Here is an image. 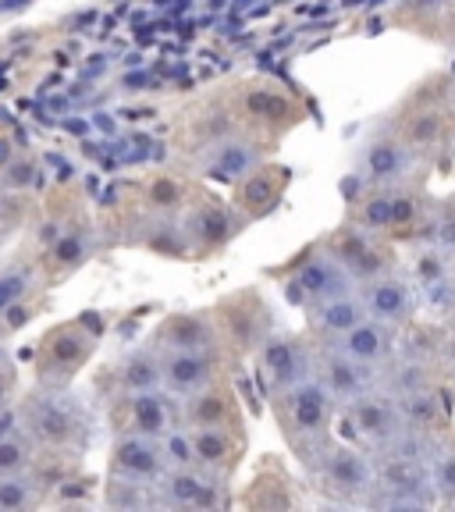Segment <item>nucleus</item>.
Segmentation results:
<instances>
[{
	"label": "nucleus",
	"instance_id": "423d86ee",
	"mask_svg": "<svg viewBox=\"0 0 455 512\" xmlns=\"http://www.w3.org/2000/svg\"><path fill=\"white\" fill-rule=\"evenodd\" d=\"M232 114L239 118L242 128H249L256 136H281V132H288V128H296L303 121V104L278 86L246 82L235 93Z\"/></svg>",
	"mask_w": 455,
	"mask_h": 512
},
{
	"label": "nucleus",
	"instance_id": "aec40b11",
	"mask_svg": "<svg viewBox=\"0 0 455 512\" xmlns=\"http://www.w3.org/2000/svg\"><path fill=\"white\" fill-rule=\"evenodd\" d=\"M157 498L171 509H217L224 505V480L200 466H175L160 477Z\"/></svg>",
	"mask_w": 455,
	"mask_h": 512
},
{
	"label": "nucleus",
	"instance_id": "9d476101",
	"mask_svg": "<svg viewBox=\"0 0 455 512\" xmlns=\"http://www.w3.org/2000/svg\"><path fill=\"white\" fill-rule=\"evenodd\" d=\"M267 160L264 139L249 132V128H224L221 136L207 139L200 153V171L214 182H239L253 168H260Z\"/></svg>",
	"mask_w": 455,
	"mask_h": 512
},
{
	"label": "nucleus",
	"instance_id": "f704fd0d",
	"mask_svg": "<svg viewBox=\"0 0 455 512\" xmlns=\"http://www.w3.org/2000/svg\"><path fill=\"white\" fill-rule=\"evenodd\" d=\"M427 473H431V491L434 498H452L455 495V445H445L427 456Z\"/></svg>",
	"mask_w": 455,
	"mask_h": 512
},
{
	"label": "nucleus",
	"instance_id": "c9c22d12",
	"mask_svg": "<svg viewBox=\"0 0 455 512\" xmlns=\"http://www.w3.org/2000/svg\"><path fill=\"white\" fill-rule=\"evenodd\" d=\"M36 175H40V164H36V157L25 150H18L15 157L8 160V168L0 171V185L8 192H25L36 185Z\"/></svg>",
	"mask_w": 455,
	"mask_h": 512
},
{
	"label": "nucleus",
	"instance_id": "2f4dec72",
	"mask_svg": "<svg viewBox=\"0 0 455 512\" xmlns=\"http://www.w3.org/2000/svg\"><path fill=\"white\" fill-rule=\"evenodd\" d=\"M143 200H146V210H150V214H168V217L182 214V210L192 203L189 200V185H185L182 178H175V175L150 178V182H146V189H143Z\"/></svg>",
	"mask_w": 455,
	"mask_h": 512
},
{
	"label": "nucleus",
	"instance_id": "412c9836",
	"mask_svg": "<svg viewBox=\"0 0 455 512\" xmlns=\"http://www.w3.org/2000/svg\"><path fill=\"white\" fill-rule=\"evenodd\" d=\"M285 189H288V171L285 168H271V164H260L253 168L246 178L235 182V196H232V207L242 214V221H264L278 210V203L285 200Z\"/></svg>",
	"mask_w": 455,
	"mask_h": 512
},
{
	"label": "nucleus",
	"instance_id": "4be33fe9",
	"mask_svg": "<svg viewBox=\"0 0 455 512\" xmlns=\"http://www.w3.org/2000/svg\"><path fill=\"white\" fill-rule=\"evenodd\" d=\"M395 132H399V136L406 139L420 157H427V153H434V150L445 146L448 132H452V111H448L441 100L420 96L406 114H399Z\"/></svg>",
	"mask_w": 455,
	"mask_h": 512
},
{
	"label": "nucleus",
	"instance_id": "b1692460",
	"mask_svg": "<svg viewBox=\"0 0 455 512\" xmlns=\"http://www.w3.org/2000/svg\"><path fill=\"white\" fill-rule=\"evenodd\" d=\"M182 424L185 427H239V402L221 381L207 384L200 392L182 399Z\"/></svg>",
	"mask_w": 455,
	"mask_h": 512
},
{
	"label": "nucleus",
	"instance_id": "0eeeda50",
	"mask_svg": "<svg viewBox=\"0 0 455 512\" xmlns=\"http://www.w3.org/2000/svg\"><path fill=\"white\" fill-rule=\"evenodd\" d=\"M352 224L374 235H409L420 224V196L406 185H370L352 207Z\"/></svg>",
	"mask_w": 455,
	"mask_h": 512
},
{
	"label": "nucleus",
	"instance_id": "f3484780",
	"mask_svg": "<svg viewBox=\"0 0 455 512\" xmlns=\"http://www.w3.org/2000/svg\"><path fill=\"white\" fill-rule=\"evenodd\" d=\"M313 374H317L320 384L331 392L338 409L349 406L356 395L367 392L370 384H377V370L360 360H352L349 352H342L335 342H324L313 349Z\"/></svg>",
	"mask_w": 455,
	"mask_h": 512
},
{
	"label": "nucleus",
	"instance_id": "f8f14e48",
	"mask_svg": "<svg viewBox=\"0 0 455 512\" xmlns=\"http://www.w3.org/2000/svg\"><path fill=\"white\" fill-rule=\"evenodd\" d=\"M324 246H328V253L352 274L356 285H363V281H370V278H377V274L395 271V267H399L395 249L384 242V235L363 232V228H356V224L338 228Z\"/></svg>",
	"mask_w": 455,
	"mask_h": 512
},
{
	"label": "nucleus",
	"instance_id": "2eb2a0df",
	"mask_svg": "<svg viewBox=\"0 0 455 512\" xmlns=\"http://www.w3.org/2000/svg\"><path fill=\"white\" fill-rule=\"evenodd\" d=\"M164 473H168V459L160 452L157 438L118 431V438H114V445H111V459H107V477L153 491Z\"/></svg>",
	"mask_w": 455,
	"mask_h": 512
},
{
	"label": "nucleus",
	"instance_id": "bb28decb",
	"mask_svg": "<svg viewBox=\"0 0 455 512\" xmlns=\"http://www.w3.org/2000/svg\"><path fill=\"white\" fill-rule=\"evenodd\" d=\"M189 431L196 466L221 480L232 477L235 463H239V431H232V427H189Z\"/></svg>",
	"mask_w": 455,
	"mask_h": 512
},
{
	"label": "nucleus",
	"instance_id": "79ce46f5",
	"mask_svg": "<svg viewBox=\"0 0 455 512\" xmlns=\"http://www.w3.org/2000/svg\"><path fill=\"white\" fill-rule=\"evenodd\" d=\"M448 502H452V505H455V495H452V498H448Z\"/></svg>",
	"mask_w": 455,
	"mask_h": 512
},
{
	"label": "nucleus",
	"instance_id": "a211bd4d",
	"mask_svg": "<svg viewBox=\"0 0 455 512\" xmlns=\"http://www.w3.org/2000/svg\"><path fill=\"white\" fill-rule=\"evenodd\" d=\"M420 164V153L399 136V132H384V136L367 139L360 153V178L363 185H406V178Z\"/></svg>",
	"mask_w": 455,
	"mask_h": 512
},
{
	"label": "nucleus",
	"instance_id": "cd10ccee",
	"mask_svg": "<svg viewBox=\"0 0 455 512\" xmlns=\"http://www.w3.org/2000/svg\"><path fill=\"white\" fill-rule=\"evenodd\" d=\"M89 253H93V232H89V224L68 221L64 232L57 235L47 246V253H43V278H50V281L68 278V274H75L86 264Z\"/></svg>",
	"mask_w": 455,
	"mask_h": 512
},
{
	"label": "nucleus",
	"instance_id": "4468645a",
	"mask_svg": "<svg viewBox=\"0 0 455 512\" xmlns=\"http://www.w3.org/2000/svg\"><path fill=\"white\" fill-rule=\"evenodd\" d=\"M356 288H360V299H363V306H367L370 317L388 324V328L399 331L402 324H409V320L416 317L420 285H416L409 274H402L399 267L377 274V278L363 281V285H356Z\"/></svg>",
	"mask_w": 455,
	"mask_h": 512
},
{
	"label": "nucleus",
	"instance_id": "473e14b6",
	"mask_svg": "<svg viewBox=\"0 0 455 512\" xmlns=\"http://www.w3.org/2000/svg\"><path fill=\"white\" fill-rule=\"evenodd\" d=\"M43 502V488L29 473H8L0 477V512H29Z\"/></svg>",
	"mask_w": 455,
	"mask_h": 512
},
{
	"label": "nucleus",
	"instance_id": "c756f323",
	"mask_svg": "<svg viewBox=\"0 0 455 512\" xmlns=\"http://www.w3.org/2000/svg\"><path fill=\"white\" fill-rule=\"evenodd\" d=\"M139 246L150 249L157 256H168V260H185L189 253V242H185V232H182V221L168 214H157V221H150L139 235Z\"/></svg>",
	"mask_w": 455,
	"mask_h": 512
},
{
	"label": "nucleus",
	"instance_id": "a19ab883",
	"mask_svg": "<svg viewBox=\"0 0 455 512\" xmlns=\"http://www.w3.org/2000/svg\"><path fill=\"white\" fill-rule=\"evenodd\" d=\"M438 4H448V0H413V8H438Z\"/></svg>",
	"mask_w": 455,
	"mask_h": 512
},
{
	"label": "nucleus",
	"instance_id": "72a5a7b5",
	"mask_svg": "<svg viewBox=\"0 0 455 512\" xmlns=\"http://www.w3.org/2000/svg\"><path fill=\"white\" fill-rule=\"evenodd\" d=\"M36 281H40V271H36L32 264H25V260L0 267V317H4L15 303L29 299Z\"/></svg>",
	"mask_w": 455,
	"mask_h": 512
},
{
	"label": "nucleus",
	"instance_id": "f03ea898",
	"mask_svg": "<svg viewBox=\"0 0 455 512\" xmlns=\"http://www.w3.org/2000/svg\"><path fill=\"white\" fill-rule=\"evenodd\" d=\"M15 420L40 452L68 456L86 445V413L79 409V402L61 395V388H40L36 395H29L15 409Z\"/></svg>",
	"mask_w": 455,
	"mask_h": 512
},
{
	"label": "nucleus",
	"instance_id": "5701e85b",
	"mask_svg": "<svg viewBox=\"0 0 455 512\" xmlns=\"http://www.w3.org/2000/svg\"><path fill=\"white\" fill-rule=\"evenodd\" d=\"M150 345L160 352L221 349V335H217V320L210 310H185V313H168V317L160 320Z\"/></svg>",
	"mask_w": 455,
	"mask_h": 512
},
{
	"label": "nucleus",
	"instance_id": "7ed1b4c3",
	"mask_svg": "<svg viewBox=\"0 0 455 512\" xmlns=\"http://www.w3.org/2000/svg\"><path fill=\"white\" fill-rule=\"evenodd\" d=\"M100 349V335L86 320H61L43 331L36 345V381L40 388H68Z\"/></svg>",
	"mask_w": 455,
	"mask_h": 512
},
{
	"label": "nucleus",
	"instance_id": "1a4fd4ad",
	"mask_svg": "<svg viewBox=\"0 0 455 512\" xmlns=\"http://www.w3.org/2000/svg\"><path fill=\"white\" fill-rule=\"evenodd\" d=\"M256 367L267 395H278L313 374V345L292 331H267L264 342L256 345Z\"/></svg>",
	"mask_w": 455,
	"mask_h": 512
},
{
	"label": "nucleus",
	"instance_id": "f257e3e1",
	"mask_svg": "<svg viewBox=\"0 0 455 512\" xmlns=\"http://www.w3.org/2000/svg\"><path fill=\"white\" fill-rule=\"evenodd\" d=\"M274 416H278L281 434L288 438V445L299 452H317L320 445H328L331 427H335L338 402L331 399V392L320 384L317 374L303 377L285 392L271 395Z\"/></svg>",
	"mask_w": 455,
	"mask_h": 512
},
{
	"label": "nucleus",
	"instance_id": "7c9ffc66",
	"mask_svg": "<svg viewBox=\"0 0 455 512\" xmlns=\"http://www.w3.org/2000/svg\"><path fill=\"white\" fill-rule=\"evenodd\" d=\"M40 459V448L29 434L22 431V424L15 420L11 431H0V477L8 473H29Z\"/></svg>",
	"mask_w": 455,
	"mask_h": 512
},
{
	"label": "nucleus",
	"instance_id": "ea45409f",
	"mask_svg": "<svg viewBox=\"0 0 455 512\" xmlns=\"http://www.w3.org/2000/svg\"><path fill=\"white\" fill-rule=\"evenodd\" d=\"M18 153V143H15V132H8V128H0V171L8 168V160Z\"/></svg>",
	"mask_w": 455,
	"mask_h": 512
},
{
	"label": "nucleus",
	"instance_id": "dca6fc26",
	"mask_svg": "<svg viewBox=\"0 0 455 512\" xmlns=\"http://www.w3.org/2000/svg\"><path fill=\"white\" fill-rule=\"evenodd\" d=\"M224 349H171L160 352V388L175 399L221 381Z\"/></svg>",
	"mask_w": 455,
	"mask_h": 512
},
{
	"label": "nucleus",
	"instance_id": "4c0bfd02",
	"mask_svg": "<svg viewBox=\"0 0 455 512\" xmlns=\"http://www.w3.org/2000/svg\"><path fill=\"white\" fill-rule=\"evenodd\" d=\"M434 246L455 253V200H448L434 217Z\"/></svg>",
	"mask_w": 455,
	"mask_h": 512
},
{
	"label": "nucleus",
	"instance_id": "ddd939ff",
	"mask_svg": "<svg viewBox=\"0 0 455 512\" xmlns=\"http://www.w3.org/2000/svg\"><path fill=\"white\" fill-rule=\"evenodd\" d=\"M356 288L352 274L338 264L335 256L328 253V246L310 249L303 260L292 264V274H288V292H292V303H320V299H331V296H342Z\"/></svg>",
	"mask_w": 455,
	"mask_h": 512
},
{
	"label": "nucleus",
	"instance_id": "20e7f679",
	"mask_svg": "<svg viewBox=\"0 0 455 512\" xmlns=\"http://www.w3.org/2000/svg\"><path fill=\"white\" fill-rule=\"evenodd\" d=\"M313 480L338 502H370L377 491V463L360 445H320L310 456Z\"/></svg>",
	"mask_w": 455,
	"mask_h": 512
},
{
	"label": "nucleus",
	"instance_id": "c85d7f7f",
	"mask_svg": "<svg viewBox=\"0 0 455 512\" xmlns=\"http://www.w3.org/2000/svg\"><path fill=\"white\" fill-rule=\"evenodd\" d=\"M114 381H118V392H150V388H160V349L139 345L128 356H121V363L114 367Z\"/></svg>",
	"mask_w": 455,
	"mask_h": 512
},
{
	"label": "nucleus",
	"instance_id": "6ab92c4d",
	"mask_svg": "<svg viewBox=\"0 0 455 512\" xmlns=\"http://www.w3.org/2000/svg\"><path fill=\"white\" fill-rule=\"evenodd\" d=\"M114 424L118 431L143 434V438H164L171 427L178 424L175 406L168 402L164 388H150V392H118L114 402Z\"/></svg>",
	"mask_w": 455,
	"mask_h": 512
},
{
	"label": "nucleus",
	"instance_id": "9b49d317",
	"mask_svg": "<svg viewBox=\"0 0 455 512\" xmlns=\"http://www.w3.org/2000/svg\"><path fill=\"white\" fill-rule=\"evenodd\" d=\"M182 221L185 242H189L192 256H210L221 253L228 242H235L246 228L242 214L232 207V203H214V200H200L189 203V207L178 214Z\"/></svg>",
	"mask_w": 455,
	"mask_h": 512
},
{
	"label": "nucleus",
	"instance_id": "a878e982",
	"mask_svg": "<svg viewBox=\"0 0 455 512\" xmlns=\"http://www.w3.org/2000/svg\"><path fill=\"white\" fill-rule=\"evenodd\" d=\"M328 342H335L342 352H349L352 360L367 363V367H384V363L395 356V328H388V324H381V320L367 317L360 320L356 328H349L345 335L338 338H328Z\"/></svg>",
	"mask_w": 455,
	"mask_h": 512
},
{
	"label": "nucleus",
	"instance_id": "393cba45",
	"mask_svg": "<svg viewBox=\"0 0 455 512\" xmlns=\"http://www.w3.org/2000/svg\"><path fill=\"white\" fill-rule=\"evenodd\" d=\"M367 306L360 299V288H349L342 296H331V299H320V303L306 306V320H310V328L317 331V338H338L345 335L349 328H356L360 320H367Z\"/></svg>",
	"mask_w": 455,
	"mask_h": 512
},
{
	"label": "nucleus",
	"instance_id": "58836bf2",
	"mask_svg": "<svg viewBox=\"0 0 455 512\" xmlns=\"http://www.w3.org/2000/svg\"><path fill=\"white\" fill-rule=\"evenodd\" d=\"M15 388H18V377L11 374V367H0V413H8L11 409Z\"/></svg>",
	"mask_w": 455,
	"mask_h": 512
},
{
	"label": "nucleus",
	"instance_id": "39448f33",
	"mask_svg": "<svg viewBox=\"0 0 455 512\" xmlns=\"http://www.w3.org/2000/svg\"><path fill=\"white\" fill-rule=\"evenodd\" d=\"M349 413V424L356 431V438L367 441L370 448H388L409 431V416L402 406V395L395 388H381L370 384L367 392L356 395L349 406H342Z\"/></svg>",
	"mask_w": 455,
	"mask_h": 512
},
{
	"label": "nucleus",
	"instance_id": "e433bc0d",
	"mask_svg": "<svg viewBox=\"0 0 455 512\" xmlns=\"http://www.w3.org/2000/svg\"><path fill=\"white\" fill-rule=\"evenodd\" d=\"M160 452H164V459H168V470H175V466H196L192 431L185 424H175L164 438H160Z\"/></svg>",
	"mask_w": 455,
	"mask_h": 512
},
{
	"label": "nucleus",
	"instance_id": "6e6552de",
	"mask_svg": "<svg viewBox=\"0 0 455 512\" xmlns=\"http://www.w3.org/2000/svg\"><path fill=\"white\" fill-rule=\"evenodd\" d=\"M214 320H217V335H221V349H235V352H256V345L264 342L271 328V310L260 299L256 288L246 292H232L214 306Z\"/></svg>",
	"mask_w": 455,
	"mask_h": 512
}]
</instances>
